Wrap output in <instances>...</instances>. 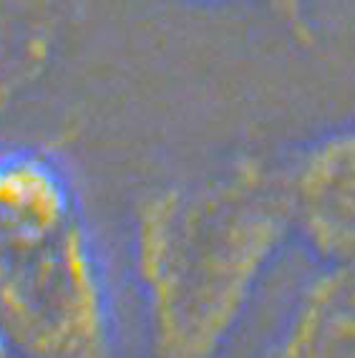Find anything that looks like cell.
I'll list each match as a JSON object with an SVG mask.
<instances>
[{
  "instance_id": "1",
  "label": "cell",
  "mask_w": 355,
  "mask_h": 358,
  "mask_svg": "<svg viewBox=\"0 0 355 358\" xmlns=\"http://www.w3.org/2000/svg\"><path fill=\"white\" fill-rule=\"evenodd\" d=\"M290 235L285 166L260 154L146 199L133 257L149 358H222Z\"/></svg>"
},
{
  "instance_id": "2",
  "label": "cell",
  "mask_w": 355,
  "mask_h": 358,
  "mask_svg": "<svg viewBox=\"0 0 355 358\" xmlns=\"http://www.w3.org/2000/svg\"><path fill=\"white\" fill-rule=\"evenodd\" d=\"M0 326L28 358H119L101 268L78 220L3 237Z\"/></svg>"
},
{
  "instance_id": "3",
  "label": "cell",
  "mask_w": 355,
  "mask_h": 358,
  "mask_svg": "<svg viewBox=\"0 0 355 358\" xmlns=\"http://www.w3.org/2000/svg\"><path fill=\"white\" fill-rule=\"evenodd\" d=\"M292 235L317 260L355 262V127H342L282 159Z\"/></svg>"
},
{
  "instance_id": "4",
  "label": "cell",
  "mask_w": 355,
  "mask_h": 358,
  "mask_svg": "<svg viewBox=\"0 0 355 358\" xmlns=\"http://www.w3.org/2000/svg\"><path fill=\"white\" fill-rule=\"evenodd\" d=\"M257 358H355V262L317 270Z\"/></svg>"
}]
</instances>
